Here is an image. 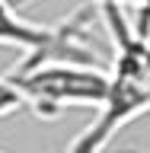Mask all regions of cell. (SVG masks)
Masks as SVG:
<instances>
[{
    "label": "cell",
    "instance_id": "cell-3",
    "mask_svg": "<svg viewBox=\"0 0 150 153\" xmlns=\"http://www.w3.org/2000/svg\"><path fill=\"white\" fill-rule=\"evenodd\" d=\"M90 19H93V7H83L57 26H38V22L22 19L10 0H0V45L22 51V61L13 70H29V67L48 64V61L99 64L96 51L86 45Z\"/></svg>",
    "mask_w": 150,
    "mask_h": 153
},
{
    "label": "cell",
    "instance_id": "cell-2",
    "mask_svg": "<svg viewBox=\"0 0 150 153\" xmlns=\"http://www.w3.org/2000/svg\"><path fill=\"white\" fill-rule=\"evenodd\" d=\"M7 80L22 96L38 118H57L64 108H99L109 86V70L99 64H74V61H48L29 70H10Z\"/></svg>",
    "mask_w": 150,
    "mask_h": 153
},
{
    "label": "cell",
    "instance_id": "cell-5",
    "mask_svg": "<svg viewBox=\"0 0 150 153\" xmlns=\"http://www.w3.org/2000/svg\"><path fill=\"white\" fill-rule=\"evenodd\" d=\"M0 153H3V150H0Z\"/></svg>",
    "mask_w": 150,
    "mask_h": 153
},
{
    "label": "cell",
    "instance_id": "cell-4",
    "mask_svg": "<svg viewBox=\"0 0 150 153\" xmlns=\"http://www.w3.org/2000/svg\"><path fill=\"white\" fill-rule=\"evenodd\" d=\"M16 108H22V96L16 93V86L10 83L7 76H0V118L16 112Z\"/></svg>",
    "mask_w": 150,
    "mask_h": 153
},
{
    "label": "cell",
    "instance_id": "cell-1",
    "mask_svg": "<svg viewBox=\"0 0 150 153\" xmlns=\"http://www.w3.org/2000/svg\"><path fill=\"white\" fill-rule=\"evenodd\" d=\"M115 42V61L109 70L105 99L96 108L93 124L77 134L67 153H102V147L131 124L137 115L150 112V35H141L122 13V3L96 7Z\"/></svg>",
    "mask_w": 150,
    "mask_h": 153
}]
</instances>
